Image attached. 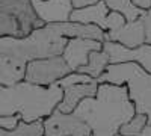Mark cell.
I'll list each match as a JSON object with an SVG mask.
<instances>
[{"label":"cell","instance_id":"1","mask_svg":"<svg viewBox=\"0 0 151 136\" xmlns=\"http://www.w3.org/2000/svg\"><path fill=\"white\" fill-rule=\"evenodd\" d=\"M65 44L67 38L56 30L55 24H45L26 38L0 36V86L23 82L29 62L62 55Z\"/></svg>","mask_w":151,"mask_h":136},{"label":"cell","instance_id":"2","mask_svg":"<svg viewBox=\"0 0 151 136\" xmlns=\"http://www.w3.org/2000/svg\"><path fill=\"white\" fill-rule=\"evenodd\" d=\"M73 114L89 126L92 136H116L136 110L124 85L98 83L95 97L82 100Z\"/></svg>","mask_w":151,"mask_h":136},{"label":"cell","instance_id":"3","mask_svg":"<svg viewBox=\"0 0 151 136\" xmlns=\"http://www.w3.org/2000/svg\"><path fill=\"white\" fill-rule=\"evenodd\" d=\"M62 95L58 83L44 88L23 80L12 86H0V117L20 115L26 124L42 121L58 107Z\"/></svg>","mask_w":151,"mask_h":136},{"label":"cell","instance_id":"4","mask_svg":"<svg viewBox=\"0 0 151 136\" xmlns=\"http://www.w3.org/2000/svg\"><path fill=\"white\" fill-rule=\"evenodd\" d=\"M97 82L124 85L136 114L147 115L148 124L151 126V73H147L134 62L109 64Z\"/></svg>","mask_w":151,"mask_h":136},{"label":"cell","instance_id":"5","mask_svg":"<svg viewBox=\"0 0 151 136\" xmlns=\"http://www.w3.org/2000/svg\"><path fill=\"white\" fill-rule=\"evenodd\" d=\"M42 26L30 0H0V36L26 38Z\"/></svg>","mask_w":151,"mask_h":136},{"label":"cell","instance_id":"6","mask_svg":"<svg viewBox=\"0 0 151 136\" xmlns=\"http://www.w3.org/2000/svg\"><path fill=\"white\" fill-rule=\"evenodd\" d=\"M70 67L64 60L60 55L52 56V58H44V59H36L27 64L26 73H24V82L38 85V86H52L58 83L60 79L68 76Z\"/></svg>","mask_w":151,"mask_h":136},{"label":"cell","instance_id":"7","mask_svg":"<svg viewBox=\"0 0 151 136\" xmlns=\"http://www.w3.org/2000/svg\"><path fill=\"white\" fill-rule=\"evenodd\" d=\"M42 136H92L91 129L77 115L55 109L42 119Z\"/></svg>","mask_w":151,"mask_h":136},{"label":"cell","instance_id":"8","mask_svg":"<svg viewBox=\"0 0 151 136\" xmlns=\"http://www.w3.org/2000/svg\"><path fill=\"white\" fill-rule=\"evenodd\" d=\"M101 50L109 56V64L134 62L147 73H151V44H142L134 48H127L118 42L104 41Z\"/></svg>","mask_w":151,"mask_h":136},{"label":"cell","instance_id":"9","mask_svg":"<svg viewBox=\"0 0 151 136\" xmlns=\"http://www.w3.org/2000/svg\"><path fill=\"white\" fill-rule=\"evenodd\" d=\"M103 48V42L95 40H86V38H70L67 40V44L62 52V58L70 67V70L74 73L80 67H85L88 64V56L91 52H98Z\"/></svg>","mask_w":151,"mask_h":136},{"label":"cell","instance_id":"10","mask_svg":"<svg viewBox=\"0 0 151 136\" xmlns=\"http://www.w3.org/2000/svg\"><path fill=\"white\" fill-rule=\"evenodd\" d=\"M33 11L44 24L70 21L74 9L71 0H30Z\"/></svg>","mask_w":151,"mask_h":136},{"label":"cell","instance_id":"11","mask_svg":"<svg viewBox=\"0 0 151 136\" xmlns=\"http://www.w3.org/2000/svg\"><path fill=\"white\" fill-rule=\"evenodd\" d=\"M104 33H106L104 41L118 42L127 48H134L145 44V29L141 17L134 21H125L119 29Z\"/></svg>","mask_w":151,"mask_h":136},{"label":"cell","instance_id":"12","mask_svg":"<svg viewBox=\"0 0 151 136\" xmlns=\"http://www.w3.org/2000/svg\"><path fill=\"white\" fill-rule=\"evenodd\" d=\"M98 82L92 80L89 83H77V85H70L62 88V100L58 104V110L64 114H71L77 107V104L85 100V98H92L97 94Z\"/></svg>","mask_w":151,"mask_h":136},{"label":"cell","instance_id":"13","mask_svg":"<svg viewBox=\"0 0 151 136\" xmlns=\"http://www.w3.org/2000/svg\"><path fill=\"white\" fill-rule=\"evenodd\" d=\"M109 12L110 9L107 8L106 2L100 0V2L85 8H74L70 15V21L82 23V24H94V26H98L101 30L106 32Z\"/></svg>","mask_w":151,"mask_h":136},{"label":"cell","instance_id":"14","mask_svg":"<svg viewBox=\"0 0 151 136\" xmlns=\"http://www.w3.org/2000/svg\"><path fill=\"white\" fill-rule=\"evenodd\" d=\"M71 2L74 8H85L100 2V0H71ZM104 2L110 11H116L119 14H122L125 21H134L145 14V11L136 8L132 3V0H104Z\"/></svg>","mask_w":151,"mask_h":136},{"label":"cell","instance_id":"15","mask_svg":"<svg viewBox=\"0 0 151 136\" xmlns=\"http://www.w3.org/2000/svg\"><path fill=\"white\" fill-rule=\"evenodd\" d=\"M107 65H109V56L103 50L91 52L89 56H88V64L85 67H80L76 73L86 74V76H89L91 79H95L97 80L104 73V70L107 68Z\"/></svg>","mask_w":151,"mask_h":136},{"label":"cell","instance_id":"16","mask_svg":"<svg viewBox=\"0 0 151 136\" xmlns=\"http://www.w3.org/2000/svg\"><path fill=\"white\" fill-rule=\"evenodd\" d=\"M0 136H42V121H36L32 124L20 121L14 130L0 129Z\"/></svg>","mask_w":151,"mask_h":136},{"label":"cell","instance_id":"17","mask_svg":"<svg viewBox=\"0 0 151 136\" xmlns=\"http://www.w3.org/2000/svg\"><path fill=\"white\" fill-rule=\"evenodd\" d=\"M147 124H148L147 115H144V114H134L124 126H121L118 135H121V136H139Z\"/></svg>","mask_w":151,"mask_h":136},{"label":"cell","instance_id":"18","mask_svg":"<svg viewBox=\"0 0 151 136\" xmlns=\"http://www.w3.org/2000/svg\"><path fill=\"white\" fill-rule=\"evenodd\" d=\"M95 79H91L89 76H86V74H80V73H70L68 76H65L64 79H60L58 82V85L62 88H65V86H70V85H77V83H89Z\"/></svg>","mask_w":151,"mask_h":136},{"label":"cell","instance_id":"19","mask_svg":"<svg viewBox=\"0 0 151 136\" xmlns=\"http://www.w3.org/2000/svg\"><path fill=\"white\" fill-rule=\"evenodd\" d=\"M20 121H21V117L20 115L0 117V129H3V130H14Z\"/></svg>","mask_w":151,"mask_h":136},{"label":"cell","instance_id":"20","mask_svg":"<svg viewBox=\"0 0 151 136\" xmlns=\"http://www.w3.org/2000/svg\"><path fill=\"white\" fill-rule=\"evenodd\" d=\"M141 18L144 21V29H145V44H151V17L144 14Z\"/></svg>","mask_w":151,"mask_h":136},{"label":"cell","instance_id":"21","mask_svg":"<svg viewBox=\"0 0 151 136\" xmlns=\"http://www.w3.org/2000/svg\"><path fill=\"white\" fill-rule=\"evenodd\" d=\"M132 3L142 11H148L151 6V0H132Z\"/></svg>","mask_w":151,"mask_h":136},{"label":"cell","instance_id":"22","mask_svg":"<svg viewBox=\"0 0 151 136\" xmlns=\"http://www.w3.org/2000/svg\"><path fill=\"white\" fill-rule=\"evenodd\" d=\"M145 14H147V15H150V17H151V6H150V9H148V11H145Z\"/></svg>","mask_w":151,"mask_h":136},{"label":"cell","instance_id":"23","mask_svg":"<svg viewBox=\"0 0 151 136\" xmlns=\"http://www.w3.org/2000/svg\"><path fill=\"white\" fill-rule=\"evenodd\" d=\"M116 136H121V135H116Z\"/></svg>","mask_w":151,"mask_h":136}]
</instances>
